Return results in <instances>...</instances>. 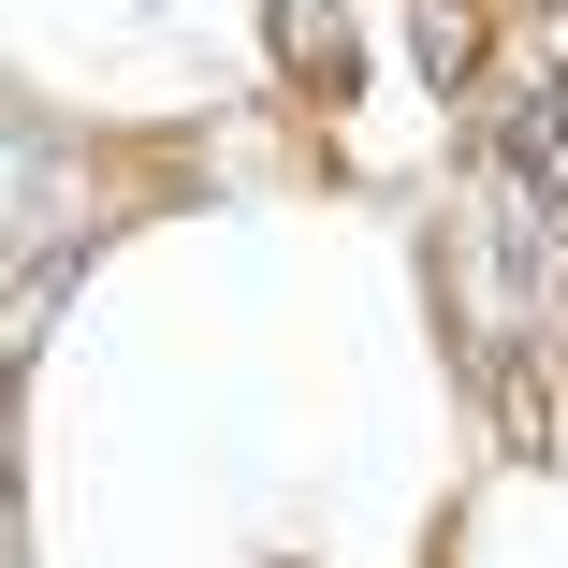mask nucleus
<instances>
[{
  "instance_id": "nucleus-1",
  "label": "nucleus",
  "mask_w": 568,
  "mask_h": 568,
  "mask_svg": "<svg viewBox=\"0 0 568 568\" xmlns=\"http://www.w3.org/2000/svg\"><path fill=\"white\" fill-rule=\"evenodd\" d=\"M423 59L437 73H481V0H423Z\"/></svg>"
},
{
  "instance_id": "nucleus-2",
  "label": "nucleus",
  "mask_w": 568,
  "mask_h": 568,
  "mask_svg": "<svg viewBox=\"0 0 568 568\" xmlns=\"http://www.w3.org/2000/svg\"><path fill=\"white\" fill-rule=\"evenodd\" d=\"M277 59H292V73H321V59L351 73V30H321V0H277Z\"/></svg>"
}]
</instances>
